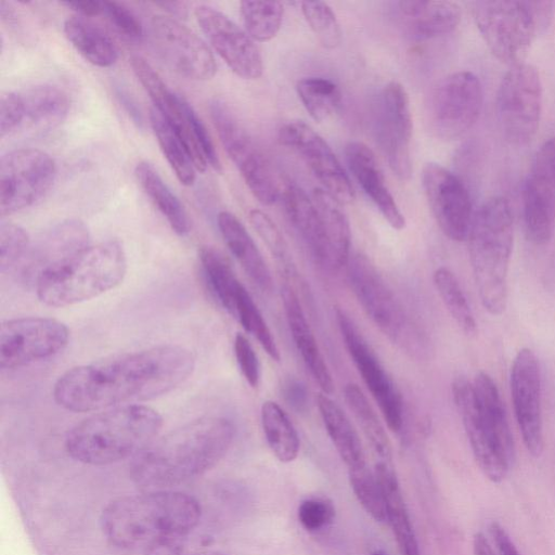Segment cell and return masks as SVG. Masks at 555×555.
Segmentation results:
<instances>
[{
	"instance_id": "obj_1",
	"label": "cell",
	"mask_w": 555,
	"mask_h": 555,
	"mask_svg": "<svg viewBox=\"0 0 555 555\" xmlns=\"http://www.w3.org/2000/svg\"><path fill=\"white\" fill-rule=\"evenodd\" d=\"M193 352L160 345L74 366L54 384L53 398L72 412L139 404L170 392L195 369Z\"/></svg>"
},
{
	"instance_id": "obj_2",
	"label": "cell",
	"mask_w": 555,
	"mask_h": 555,
	"mask_svg": "<svg viewBox=\"0 0 555 555\" xmlns=\"http://www.w3.org/2000/svg\"><path fill=\"white\" fill-rule=\"evenodd\" d=\"M235 436L234 424L221 416H203L156 437L137 454L130 477L147 490H169L217 465Z\"/></svg>"
},
{
	"instance_id": "obj_3",
	"label": "cell",
	"mask_w": 555,
	"mask_h": 555,
	"mask_svg": "<svg viewBox=\"0 0 555 555\" xmlns=\"http://www.w3.org/2000/svg\"><path fill=\"white\" fill-rule=\"evenodd\" d=\"M198 501L183 492L151 490L109 502L100 517L113 545L129 551H156L188 535L201 519Z\"/></svg>"
},
{
	"instance_id": "obj_4",
	"label": "cell",
	"mask_w": 555,
	"mask_h": 555,
	"mask_svg": "<svg viewBox=\"0 0 555 555\" xmlns=\"http://www.w3.org/2000/svg\"><path fill=\"white\" fill-rule=\"evenodd\" d=\"M452 397L475 461L492 482L506 478L515 461V446L496 384L485 372L473 382L456 377Z\"/></svg>"
},
{
	"instance_id": "obj_5",
	"label": "cell",
	"mask_w": 555,
	"mask_h": 555,
	"mask_svg": "<svg viewBox=\"0 0 555 555\" xmlns=\"http://www.w3.org/2000/svg\"><path fill=\"white\" fill-rule=\"evenodd\" d=\"M162 426L163 417L151 406L109 408L77 423L66 435L65 450L82 464H113L133 459L157 437Z\"/></svg>"
},
{
	"instance_id": "obj_6",
	"label": "cell",
	"mask_w": 555,
	"mask_h": 555,
	"mask_svg": "<svg viewBox=\"0 0 555 555\" xmlns=\"http://www.w3.org/2000/svg\"><path fill=\"white\" fill-rule=\"evenodd\" d=\"M126 272L127 257L119 242L88 245L39 272L37 297L50 307L74 306L117 287Z\"/></svg>"
},
{
	"instance_id": "obj_7",
	"label": "cell",
	"mask_w": 555,
	"mask_h": 555,
	"mask_svg": "<svg viewBox=\"0 0 555 555\" xmlns=\"http://www.w3.org/2000/svg\"><path fill=\"white\" fill-rule=\"evenodd\" d=\"M514 216L509 201L495 195L475 210L467 235L469 259L482 307L492 315L507 304V273Z\"/></svg>"
},
{
	"instance_id": "obj_8",
	"label": "cell",
	"mask_w": 555,
	"mask_h": 555,
	"mask_svg": "<svg viewBox=\"0 0 555 555\" xmlns=\"http://www.w3.org/2000/svg\"><path fill=\"white\" fill-rule=\"evenodd\" d=\"M473 13L482 40L500 62L509 67L525 62L539 30L531 1H478Z\"/></svg>"
},
{
	"instance_id": "obj_9",
	"label": "cell",
	"mask_w": 555,
	"mask_h": 555,
	"mask_svg": "<svg viewBox=\"0 0 555 555\" xmlns=\"http://www.w3.org/2000/svg\"><path fill=\"white\" fill-rule=\"evenodd\" d=\"M543 103L542 80L529 63L511 66L496 93V116L505 140L513 145L528 144L540 126Z\"/></svg>"
},
{
	"instance_id": "obj_10",
	"label": "cell",
	"mask_w": 555,
	"mask_h": 555,
	"mask_svg": "<svg viewBox=\"0 0 555 555\" xmlns=\"http://www.w3.org/2000/svg\"><path fill=\"white\" fill-rule=\"evenodd\" d=\"M209 114L220 142L241 172L253 195L262 205H272L280 196L275 173L231 107L220 99L209 102Z\"/></svg>"
},
{
	"instance_id": "obj_11",
	"label": "cell",
	"mask_w": 555,
	"mask_h": 555,
	"mask_svg": "<svg viewBox=\"0 0 555 555\" xmlns=\"http://www.w3.org/2000/svg\"><path fill=\"white\" fill-rule=\"evenodd\" d=\"M482 105L479 77L470 70L454 72L440 79L428 96V127L440 139H457L477 122Z\"/></svg>"
},
{
	"instance_id": "obj_12",
	"label": "cell",
	"mask_w": 555,
	"mask_h": 555,
	"mask_svg": "<svg viewBox=\"0 0 555 555\" xmlns=\"http://www.w3.org/2000/svg\"><path fill=\"white\" fill-rule=\"evenodd\" d=\"M350 288L370 320L393 343L409 348L415 332L401 304L377 271L362 254L350 257L347 263Z\"/></svg>"
},
{
	"instance_id": "obj_13",
	"label": "cell",
	"mask_w": 555,
	"mask_h": 555,
	"mask_svg": "<svg viewBox=\"0 0 555 555\" xmlns=\"http://www.w3.org/2000/svg\"><path fill=\"white\" fill-rule=\"evenodd\" d=\"M56 176L53 158L37 149L7 152L0 160V214L24 210L39 202Z\"/></svg>"
},
{
	"instance_id": "obj_14",
	"label": "cell",
	"mask_w": 555,
	"mask_h": 555,
	"mask_svg": "<svg viewBox=\"0 0 555 555\" xmlns=\"http://www.w3.org/2000/svg\"><path fill=\"white\" fill-rule=\"evenodd\" d=\"M69 330L61 321L44 317L5 320L0 328V366L12 370L49 359L61 352Z\"/></svg>"
},
{
	"instance_id": "obj_15",
	"label": "cell",
	"mask_w": 555,
	"mask_h": 555,
	"mask_svg": "<svg viewBox=\"0 0 555 555\" xmlns=\"http://www.w3.org/2000/svg\"><path fill=\"white\" fill-rule=\"evenodd\" d=\"M335 317L345 347L367 387L388 428L398 433L403 425L401 395L353 320L340 308Z\"/></svg>"
},
{
	"instance_id": "obj_16",
	"label": "cell",
	"mask_w": 555,
	"mask_h": 555,
	"mask_svg": "<svg viewBox=\"0 0 555 555\" xmlns=\"http://www.w3.org/2000/svg\"><path fill=\"white\" fill-rule=\"evenodd\" d=\"M374 131L391 171L401 180L412 175V114L406 90L398 81L388 82L378 95Z\"/></svg>"
},
{
	"instance_id": "obj_17",
	"label": "cell",
	"mask_w": 555,
	"mask_h": 555,
	"mask_svg": "<svg viewBox=\"0 0 555 555\" xmlns=\"http://www.w3.org/2000/svg\"><path fill=\"white\" fill-rule=\"evenodd\" d=\"M422 185L433 216L446 236L467 240L475 210L467 186L454 172L437 163H427Z\"/></svg>"
},
{
	"instance_id": "obj_18",
	"label": "cell",
	"mask_w": 555,
	"mask_h": 555,
	"mask_svg": "<svg viewBox=\"0 0 555 555\" xmlns=\"http://www.w3.org/2000/svg\"><path fill=\"white\" fill-rule=\"evenodd\" d=\"M281 144L292 149L306 163L323 190L340 205L354 199L351 182L326 141L301 120L289 121L279 130Z\"/></svg>"
},
{
	"instance_id": "obj_19",
	"label": "cell",
	"mask_w": 555,
	"mask_h": 555,
	"mask_svg": "<svg viewBox=\"0 0 555 555\" xmlns=\"http://www.w3.org/2000/svg\"><path fill=\"white\" fill-rule=\"evenodd\" d=\"M151 33L158 53L175 72L192 80H208L215 76L217 65L211 50L179 21L155 15Z\"/></svg>"
},
{
	"instance_id": "obj_20",
	"label": "cell",
	"mask_w": 555,
	"mask_h": 555,
	"mask_svg": "<svg viewBox=\"0 0 555 555\" xmlns=\"http://www.w3.org/2000/svg\"><path fill=\"white\" fill-rule=\"evenodd\" d=\"M511 396L517 425L528 452L538 457L544 448L542 383L538 359L529 348L515 356L509 375Z\"/></svg>"
},
{
	"instance_id": "obj_21",
	"label": "cell",
	"mask_w": 555,
	"mask_h": 555,
	"mask_svg": "<svg viewBox=\"0 0 555 555\" xmlns=\"http://www.w3.org/2000/svg\"><path fill=\"white\" fill-rule=\"evenodd\" d=\"M194 14L212 49L235 75L248 80L261 76V54L245 29L224 13L206 4L196 7Z\"/></svg>"
},
{
	"instance_id": "obj_22",
	"label": "cell",
	"mask_w": 555,
	"mask_h": 555,
	"mask_svg": "<svg viewBox=\"0 0 555 555\" xmlns=\"http://www.w3.org/2000/svg\"><path fill=\"white\" fill-rule=\"evenodd\" d=\"M129 63L135 77L151 98L154 108L169 122L180 137L197 171L204 172L208 164L194 137L186 114V100L173 93L143 56L133 54Z\"/></svg>"
},
{
	"instance_id": "obj_23",
	"label": "cell",
	"mask_w": 555,
	"mask_h": 555,
	"mask_svg": "<svg viewBox=\"0 0 555 555\" xmlns=\"http://www.w3.org/2000/svg\"><path fill=\"white\" fill-rule=\"evenodd\" d=\"M349 170L385 220L396 230L405 228V219L391 195L373 151L363 142L350 141L345 147Z\"/></svg>"
},
{
	"instance_id": "obj_24",
	"label": "cell",
	"mask_w": 555,
	"mask_h": 555,
	"mask_svg": "<svg viewBox=\"0 0 555 555\" xmlns=\"http://www.w3.org/2000/svg\"><path fill=\"white\" fill-rule=\"evenodd\" d=\"M400 24L409 36L427 40L452 33L461 22V7L444 0H409L396 3Z\"/></svg>"
},
{
	"instance_id": "obj_25",
	"label": "cell",
	"mask_w": 555,
	"mask_h": 555,
	"mask_svg": "<svg viewBox=\"0 0 555 555\" xmlns=\"http://www.w3.org/2000/svg\"><path fill=\"white\" fill-rule=\"evenodd\" d=\"M282 300L291 336L306 367L321 391L331 395L334 390L332 374L296 293L289 286H284Z\"/></svg>"
},
{
	"instance_id": "obj_26",
	"label": "cell",
	"mask_w": 555,
	"mask_h": 555,
	"mask_svg": "<svg viewBox=\"0 0 555 555\" xmlns=\"http://www.w3.org/2000/svg\"><path fill=\"white\" fill-rule=\"evenodd\" d=\"M287 218L309 253L320 266L331 269V259L322 222L312 198L302 189L289 184L283 192Z\"/></svg>"
},
{
	"instance_id": "obj_27",
	"label": "cell",
	"mask_w": 555,
	"mask_h": 555,
	"mask_svg": "<svg viewBox=\"0 0 555 555\" xmlns=\"http://www.w3.org/2000/svg\"><path fill=\"white\" fill-rule=\"evenodd\" d=\"M217 224L227 247L250 280L262 291L271 289L270 270L240 219L232 212L222 210L217 216Z\"/></svg>"
},
{
	"instance_id": "obj_28",
	"label": "cell",
	"mask_w": 555,
	"mask_h": 555,
	"mask_svg": "<svg viewBox=\"0 0 555 555\" xmlns=\"http://www.w3.org/2000/svg\"><path fill=\"white\" fill-rule=\"evenodd\" d=\"M386 503V521L401 555H421L397 475L390 462L379 461L374 468Z\"/></svg>"
},
{
	"instance_id": "obj_29",
	"label": "cell",
	"mask_w": 555,
	"mask_h": 555,
	"mask_svg": "<svg viewBox=\"0 0 555 555\" xmlns=\"http://www.w3.org/2000/svg\"><path fill=\"white\" fill-rule=\"evenodd\" d=\"M317 405L325 430L348 470L365 466L360 437L341 408L323 392L318 395Z\"/></svg>"
},
{
	"instance_id": "obj_30",
	"label": "cell",
	"mask_w": 555,
	"mask_h": 555,
	"mask_svg": "<svg viewBox=\"0 0 555 555\" xmlns=\"http://www.w3.org/2000/svg\"><path fill=\"white\" fill-rule=\"evenodd\" d=\"M525 232L535 245L546 244L555 227V193L528 173L522 188Z\"/></svg>"
},
{
	"instance_id": "obj_31",
	"label": "cell",
	"mask_w": 555,
	"mask_h": 555,
	"mask_svg": "<svg viewBox=\"0 0 555 555\" xmlns=\"http://www.w3.org/2000/svg\"><path fill=\"white\" fill-rule=\"evenodd\" d=\"M88 241L89 232L82 221L64 220L50 229L31 250L30 268L35 266L41 272L47 267L88 246Z\"/></svg>"
},
{
	"instance_id": "obj_32",
	"label": "cell",
	"mask_w": 555,
	"mask_h": 555,
	"mask_svg": "<svg viewBox=\"0 0 555 555\" xmlns=\"http://www.w3.org/2000/svg\"><path fill=\"white\" fill-rule=\"evenodd\" d=\"M319 212L328 247L331 269L347 266L350 259V225L340 204L323 189H314L311 196Z\"/></svg>"
},
{
	"instance_id": "obj_33",
	"label": "cell",
	"mask_w": 555,
	"mask_h": 555,
	"mask_svg": "<svg viewBox=\"0 0 555 555\" xmlns=\"http://www.w3.org/2000/svg\"><path fill=\"white\" fill-rule=\"evenodd\" d=\"M24 120L35 131H48L60 126L66 118L69 101L66 93L57 87L40 85L21 93Z\"/></svg>"
},
{
	"instance_id": "obj_34",
	"label": "cell",
	"mask_w": 555,
	"mask_h": 555,
	"mask_svg": "<svg viewBox=\"0 0 555 555\" xmlns=\"http://www.w3.org/2000/svg\"><path fill=\"white\" fill-rule=\"evenodd\" d=\"M63 30L72 46L91 64L109 67L116 63L118 50L114 41L87 17H67Z\"/></svg>"
},
{
	"instance_id": "obj_35",
	"label": "cell",
	"mask_w": 555,
	"mask_h": 555,
	"mask_svg": "<svg viewBox=\"0 0 555 555\" xmlns=\"http://www.w3.org/2000/svg\"><path fill=\"white\" fill-rule=\"evenodd\" d=\"M134 176L151 202L166 218L170 228L180 236L186 235L191 228L188 214L153 165L145 160L138 163Z\"/></svg>"
},
{
	"instance_id": "obj_36",
	"label": "cell",
	"mask_w": 555,
	"mask_h": 555,
	"mask_svg": "<svg viewBox=\"0 0 555 555\" xmlns=\"http://www.w3.org/2000/svg\"><path fill=\"white\" fill-rule=\"evenodd\" d=\"M260 420L267 443L274 456L282 463L293 462L298 456L300 442L286 412L276 402L267 400L261 405Z\"/></svg>"
},
{
	"instance_id": "obj_37",
	"label": "cell",
	"mask_w": 555,
	"mask_h": 555,
	"mask_svg": "<svg viewBox=\"0 0 555 555\" xmlns=\"http://www.w3.org/2000/svg\"><path fill=\"white\" fill-rule=\"evenodd\" d=\"M198 258L208 288L220 306L233 317L237 295L243 284L237 280L228 261L212 247H202Z\"/></svg>"
},
{
	"instance_id": "obj_38",
	"label": "cell",
	"mask_w": 555,
	"mask_h": 555,
	"mask_svg": "<svg viewBox=\"0 0 555 555\" xmlns=\"http://www.w3.org/2000/svg\"><path fill=\"white\" fill-rule=\"evenodd\" d=\"M345 401L360 429L380 461L390 462L391 446L386 429L375 409L361 388L349 383L344 389Z\"/></svg>"
},
{
	"instance_id": "obj_39",
	"label": "cell",
	"mask_w": 555,
	"mask_h": 555,
	"mask_svg": "<svg viewBox=\"0 0 555 555\" xmlns=\"http://www.w3.org/2000/svg\"><path fill=\"white\" fill-rule=\"evenodd\" d=\"M150 120L158 145L176 177L183 185H193L197 169L180 137L154 107L150 111Z\"/></svg>"
},
{
	"instance_id": "obj_40",
	"label": "cell",
	"mask_w": 555,
	"mask_h": 555,
	"mask_svg": "<svg viewBox=\"0 0 555 555\" xmlns=\"http://www.w3.org/2000/svg\"><path fill=\"white\" fill-rule=\"evenodd\" d=\"M296 91L306 111L318 122L327 120L341 105L338 86L327 78H302L297 81Z\"/></svg>"
},
{
	"instance_id": "obj_41",
	"label": "cell",
	"mask_w": 555,
	"mask_h": 555,
	"mask_svg": "<svg viewBox=\"0 0 555 555\" xmlns=\"http://www.w3.org/2000/svg\"><path fill=\"white\" fill-rule=\"evenodd\" d=\"M433 282L444 307L466 334L476 332V321L455 274L447 267H439L434 271Z\"/></svg>"
},
{
	"instance_id": "obj_42",
	"label": "cell",
	"mask_w": 555,
	"mask_h": 555,
	"mask_svg": "<svg viewBox=\"0 0 555 555\" xmlns=\"http://www.w3.org/2000/svg\"><path fill=\"white\" fill-rule=\"evenodd\" d=\"M240 12L249 37L254 41L267 42L281 28L284 7L280 1H241Z\"/></svg>"
},
{
	"instance_id": "obj_43",
	"label": "cell",
	"mask_w": 555,
	"mask_h": 555,
	"mask_svg": "<svg viewBox=\"0 0 555 555\" xmlns=\"http://www.w3.org/2000/svg\"><path fill=\"white\" fill-rule=\"evenodd\" d=\"M233 317L241 323L247 333L257 339L271 359L280 361L281 356L274 337L260 310L244 285L237 295Z\"/></svg>"
},
{
	"instance_id": "obj_44",
	"label": "cell",
	"mask_w": 555,
	"mask_h": 555,
	"mask_svg": "<svg viewBox=\"0 0 555 555\" xmlns=\"http://www.w3.org/2000/svg\"><path fill=\"white\" fill-rule=\"evenodd\" d=\"M351 489L362 508L377 522H385V498L374 472L366 465L348 470Z\"/></svg>"
},
{
	"instance_id": "obj_45",
	"label": "cell",
	"mask_w": 555,
	"mask_h": 555,
	"mask_svg": "<svg viewBox=\"0 0 555 555\" xmlns=\"http://www.w3.org/2000/svg\"><path fill=\"white\" fill-rule=\"evenodd\" d=\"M300 4L302 14L319 42L331 50L339 47L343 33L332 8L322 1H304Z\"/></svg>"
},
{
	"instance_id": "obj_46",
	"label": "cell",
	"mask_w": 555,
	"mask_h": 555,
	"mask_svg": "<svg viewBox=\"0 0 555 555\" xmlns=\"http://www.w3.org/2000/svg\"><path fill=\"white\" fill-rule=\"evenodd\" d=\"M249 221L281 268L291 271L293 264L289 249L275 222L259 209L250 210Z\"/></svg>"
},
{
	"instance_id": "obj_47",
	"label": "cell",
	"mask_w": 555,
	"mask_h": 555,
	"mask_svg": "<svg viewBox=\"0 0 555 555\" xmlns=\"http://www.w3.org/2000/svg\"><path fill=\"white\" fill-rule=\"evenodd\" d=\"M29 248L28 233L18 224L8 222L0 228V270L13 268Z\"/></svg>"
},
{
	"instance_id": "obj_48",
	"label": "cell",
	"mask_w": 555,
	"mask_h": 555,
	"mask_svg": "<svg viewBox=\"0 0 555 555\" xmlns=\"http://www.w3.org/2000/svg\"><path fill=\"white\" fill-rule=\"evenodd\" d=\"M297 517L305 530L317 532L333 522L335 518V507L333 503L326 499H306L298 506Z\"/></svg>"
},
{
	"instance_id": "obj_49",
	"label": "cell",
	"mask_w": 555,
	"mask_h": 555,
	"mask_svg": "<svg viewBox=\"0 0 555 555\" xmlns=\"http://www.w3.org/2000/svg\"><path fill=\"white\" fill-rule=\"evenodd\" d=\"M102 14L127 39L140 40L142 38L143 26L140 20L124 4L115 1H104Z\"/></svg>"
},
{
	"instance_id": "obj_50",
	"label": "cell",
	"mask_w": 555,
	"mask_h": 555,
	"mask_svg": "<svg viewBox=\"0 0 555 555\" xmlns=\"http://www.w3.org/2000/svg\"><path fill=\"white\" fill-rule=\"evenodd\" d=\"M233 350L243 377L250 387L256 388L260 380V364L257 353L244 334L235 335Z\"/></svg>"
},
{
	"instance_id": "obj_51",
	"label": "cell",
	"mask_w": 555,
	"mask_h": 555,
	"mask_svg": "<svg viewBox=\"0 0 555 555\" xmlns=\"http://www.w3.org/2000/svg\"><path fill=\"white\" fill-rule=\"evenodd\" d=\"M529 173L555 193V135L535 152Z\"/></svg>"
},
{
	"instance_id": "obj_52",
	"label": "cell",
	"mask_w": 555,
	"mask_h": 555,
	"mask_svg": "<svg viewBox=\"0 0 555 555\" xmlns=\"http://www.w3.org/2000/svg\"><path fill=\"white\" fill-rule=\"evenodd\" d=\"M24 120V107L21 93L5 92L0 99V135L14 132Z\"/></svg>"
},
{
	"instance_id": "obj_53",
	"label": "cell",
	"mask_w": 555,
	"mask_h": 555,
	"mask_svg": "<svg viewBox=\"0 0 555 555\" xmlns=\"http://www.w3.org/2000/svg\"><path fill=\"white\" fill-rule=\"evenodd\" d=\"M489 531L499 555H520L513 540L499 522H491Z\"/></svg>"
},
{
	"instance_id": "obj_54",
	"label": "cell",
	"mask_w": 555,
	"mask_h": 555,
	"mask_svg": "<svg viewBox=\"0 0 555 555\" xmlns=\"http://www.w3.org/2000/svg\"><path fill=\"white\" fill-rule=\"evenodd\" d=\"M285 398L292 406L301 410L307 403V391L305 386L297 380H289L284 389Z\"/></svg>"
},
{
	"instance_id": "obj_55",
	"label": "cell",
	"mask_w": 555,
	"mask_h": 555,
	"mask_svg": "<svg viewBox=\"0 0 555 555\" xmlns=\"http://www.w3.org/2000/svg\"><path fill=\"white\" fill-rule=\"evenodd\" d=\"M62 4L83 17L100 15L103 12V2L101 1H65Z\"/></svg>"
},
{
	"instance_id": "obj_56",
	"label": "cell",
	"mask_w": 555,
	"mask_h": 555,
	"mask_svg": "<svg viewBox=\"0 0 555 555\" xmlns=\"http://www.w3.org/2000/svg\"><path fill=\"white\" fill-rule=\"evenodd\" d=\"M116 95L133 122L137 124L138 127H142L143 117L133 99L121 88L116 89Z\"/></svg>"
},
{
	"instance_id": "obj_57",
	"label": "cell",
	"mask_w": 555,
	"mask_h": 555,
	"mask_svg": "<svg viewBox=\"0 0 555 555\" xmlns=\"http://www.w3.org/2000/svg\"><path fill=\"white\" fill-rule=\"evenodd\" d=\"M474 555H498L490 541L480 532L476 533L473 540Z\"/></svg>"
},
{
	"instance_id": "obj_58",
	"label": "cell",
	"mask_w": 555,
	"mask_h": 555,
	"mask_svg": "<svg viewBox=\"0 0 555 555\" xmlns=\"http://www.w3.org/2000/svg\"><path fill=\"white\" fill-rule=\"evenodd\" d=\"M156 4L173 16H185V5L182 2H158Z\"/></svg>"
},
{
	"instance_id": "obj_59",
	"label": "cell",
	"mask_w": 555,
	"mask_h": 555,
	"mask_svg": "<svg viewBox=\"0 0 555 555\" xmlns=\"http://www.w3.org/2000/svg\"><path fill=\"white\" fill-rule=\"evenodd\" d=\"M175 555H228L227 553H223L221 551H201V552H194V553H188V554H175Z\"/></svg>"
},
{
	"instance_id": "obj_60",
	"label": "cell",
	"mask_w": 555,
	"mask_h": 555,
	"mask_svg": "<svg viewBox=\"0 0 555 555\" xmlns=\"http://www.w3.org/2000/svg\"><path fill=\"white\" fill-rule=\"evenodd\" d=\"M371 555H388L385 551L376 550Z\"/></svg>"
}]
</instances>
